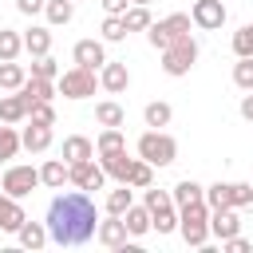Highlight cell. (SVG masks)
<instances>
[{"label": "cell", "mask_w": 253, "mask_h": 253, "mask_svg": "<svg viewBox=\"0 0 253 253\" xmlns=\"http://www.w3.org/2000/svg\"><path fill=\"white\" fill-rule=\"evenodd\" d=\"M99 229V210L87 190H67L55 194L47 206V237L55 245H83Z\"/></svg>", "instance_id": "cell-1"}, {"label": "cell", "mask_w": 253, "mask_h": 253, "mask_svg": "<svg viewBox=\"0 0 253 253\" xmlns=\"http://www.w3.org/2000/svg\"><path fill=\"white\" fill-rule=\"evenodd\" d=\"M178 233H182L186 245L206 249V241H210V206H206V202L182 206V210H178Z\"/></svg>", "instance_id": "cell-2"}, {"label": "cell", "mask_w": 253, "mask_h": 253, "mask_svg": "<svg viewBox=\"0 0 253 253\" xmlns=\"http://www.w3.org/2000/svg\"><path fill=\"white\" fill-rule=\"evenodd\" d=\"M194 63H198V40H194V36H178L170 47H162V71H166L170 79L190 75Z\"/></svg>", "instance_id": "cell-3"}, {"label": "cell", "mask_w": 253, "mask_h": 253, "mask_svg": "<svg viewBox=\"0 0 253 253\" xmlns=\"http://www.w3.org/2000/svg\"><path fill=\"white\" fill-rule=\"evenodd\" d=\"M138 158H146L150 166H170L178 158V142L166 134V130H142L138 134Z\"/></svg>", "instance_id": "cell-4"}, {"label": "cell", "mask_w": 253, "mask_h": 253, "mask_svg": "<svg viewBox=\"0 0 253 253\" xmlns=\"http://www.w3.org/2000/svg\"><path fill=\"white\" fill-rule=\"evenodd\" d=\"M190 24H194V16H186V12H170L166 20H158V24H150L146 28V40H150V47H170L178 36H190Z\"/></svg>", "instance_id": "cell-5"}, {"label": "cell", "mask_w": 253, "mask_h": 253, "mask_svg": "<svg viewBox=\"0 0 253 253\" xmlns=\"http://www.w3.org/2000/svg\"><path fill=\"white\" fill-rule=\"evenodd\" d=\"M36 186H43L36 166H8V170H4V178H0V190H4V194H12V198H28Z\"/></svg>", "instance_id": "cell-6"}, {"label": "cell", "mask_w": 253, "mask_h": 253, "mask_svg": "<svg viewBox=\"0 0 253 253\" xmlns=\"http://www.w3.org/2000/svg\"><path fill=\"white\" fill-rule=\"evenodd\" d=\"M55 87H59L67 99H87V95H95V71L75 63L71 71H63V75L55 79Z\"/></svg>", "instance_id": "cell-7"}, {"label": "cell", "mask_w": 253, "mask_h": 253, "mask_svg": "<svg viewBox=\"0 0 253 253\" xmlns=\"http://www.w3.org/2000/svg\"><path fill=\"white\" fill-rule=\"evenodd\" d=\"M190 16H194V24H198L202 32H217V28L225 24V4H221V0H194Z\"/></svg>", "instance_id": "cell-8"}, {"label": "cell", "mask_w": 253, "mask_h": 253, "mask_svg": "<svg viewBox=\"0 0 253 253\" xmlns=\"http://www.w3.org/2000/svg\"><path fill=\"white\" fill-rule=\"evenodd\" d=\"M71 182H75L79 190H103V186H107V170H103V162L87 158V162H75V166H71Z\"/></svg>", "instance_id": "cell-9"}, {"label": "cell", "mask_w": 253, "mask_h": 253, "mask_svg": "<svg viewBox=\"0 0 253 253\" xmlns=\"http://www.w3.org/2000/svg\"><path fill=\"white\" fill-rule=\"evenodd\" d=\"M95 237H99L107 249H126V237H130V229H126V221H123L119 213H107V221H99Z\"/></svg>", "instance_id": "cell-10"}, {"label": "cell", "mask_w": 253, "mask_h": 253, "mask_svg": "<svg viewBox=\"0 0 253 253\" xmlns=\"http://www.w3.org/2000/svg\"><path fill=\"white\" fill-rule=\"evenodd\" d=\"M71 59H75L79 67L99 71V67L107 63V47H103V40H79V43L71 47Z\"/></svg>", "instance_id": "cell-11"}, {"label": "cell", "mask_w": 253, "mask_h": 253, "mask_svg": "<svg viewBox=\"0 0 253 253\" xmlns=\"http://www.w3.org/2000/svg\"><path fill=\"white\" fill-rule=\"evenodd\" d=\"M99 162H103L107 178H115V182H126V186H130V170H134V162H138V158H130V154H126V146H123V150H115V154H99Z\"/></svg>", "instance_id": "cell-12"}, {"label": "cell", "mask_w": 253, "mask_h": 253, "mask_svg": "<svg viewBox=\"0 0 253 253\" xmlns=\"http://www.w3.org/2000/svg\"><path fill=\"white\" fill-rule=\"evenodd\" d=\"M210 233H213L217 241L241 233V217H237V210H233V206H225V210H210Z\"/></svg>", "instance_id": "cell-13"}, {"label": "cell", "mask_w": 253, "mask_h": 253, "mask_svg": "<svg viewBox=\"0 0 253 253\" xmlns=\"http://www.w3.org/2000/svg\"><path fill=\"white\" fill-rule=\"evenodd\" d=\"M55 79H40V75H32V79H24V87H20V95H24V103H28V111H32V103H51L55 99Z\"/></svg>", "instance_id": "cell-14"}, {"label": "cell", "mask_w": 253, "mask_h": 253, "mask_svg": "<svg viewBox=\"0 0 253 253\" xmlns=\"http://www.w3.org/2000/svg\"><path fill=\"white\" fill-rule=\"evenodd\" d=\"M24 221H28V213H24L20 198L0 194V229H4V233H20V225H24Z\"/></svg>", "instance_id": "cell-15"}, {"label": "cell", "mask_w": 253, "mask_h": 253, "mask_svg": "<svg viewBox=\"0 0 253 253\" xmlns=\"http://www.w3.org/2000/svg\"><path fill=\"white\" fill-rule=\"evenodd\" d=\"M99 83H103V91H111V95H119V91H126L130 87V71H126V63H103L99 67Z\"/></svg>", "instance_id": "cell-16"}, {"label": "cell", "mask_w": 253, "mask_h": 253, "mask_svg": "<svg viewBox=\"0 0 253 253\" xmlns=\"http://www.w3.org/2000/svg\"><path fill=\"white\" fill-rule=\"evenodd\" d=\"M40 182H43L47 190H63V186L71 182V166H67L63 158H47V162L40 166Z\"/></svg>", "instance_id": "cell-17"}, {"label": "cell", "mask_w": 253, "mask_h": 253, "mask_svg": "<svg viewBox=\"0 0 253 253\" xmlns=\"http://www.w3.org/2000/svg\"><path fill=\"white\" fill-rule=\"evenodd\" d=\"M87 158H95V142H91L87 134H71V138H63V162H67V166L87 162Z\"/></svg>", "instance_id": "cell-18"}, {"label": "cell", "mask_w": 253, "mask_h": 253, "mask_svg": "<svg viewBox=\"0 0 253 253\" xmlns=\"http://www.w3.org/2000/svg\"><path fill=\"white\" fill-rule=\"evenodd\" d=\"M16 237H20L24 249H43V245L51 241V237H47V221H24Z\"/></svg>", "instance_id": "cell-19"}, {"label": "cell", "mask_w": 253, "mask_h": 253, "mask_svg": "<svg viewBox=\"0 0 253 253\" xmlns=\"http://www.w3.org/2000/svg\"><path fill=\"white\" fill-rule=\"evenodd\" d=\"M170 194H174V206H178V210H182V206H194V202H206V186H198L194 178H182Z\"/></svg>", "instance_id": "cell-20"}, {"label": "cell", "mask_w": 253, "mask_h": 253, "mask_svg": "<svg viewBox=\"0 0 253 253\" xmlns=\"http://www.w3.org/2000/svg\"><path fill=\"white\" fill-rule=\"evenodd\" d=\"M24 150H32V154H43L47 146H51V126H40V123H32L24 134Z\"/></svg>", "instance_id": "cell-21"}, {"label": "cell", "mask_w": 253, "mask_h": 253, "mask_svg": "<svg viewBox=\"0 0 253 253\" xmlns=\"http://www.w3.org/2000/svg\"><path fill=\"white\" fill-rule=\"evenodd\" d=\"M43 16H47L51 28H63V24H71V16H75V0H47V4H43Z\"/></svg>", "instance_id": "cell-22"}, {"label": "cell", "mask_w": 253, "mask_h": 253, "mask_svg": "<svg viewBox=\"0 0 253 253\" xmlns=\"http://www.w3.org/2000/svg\"><path fill=\"white\" fill-rule=\"evenodd\" d=\"M24 51L36 59V55H47L51 51V32L47 28H32V32H24Z\"/></svg>", "instance_id": "cell-23"}, {"label": "cell", "mask_w": 253, "mask_h": 253, "mask_svg": "<svg viewBox=\"0 0 253 253\" xmlns=\"http://www.w3.org/2000/svg\"><path fill=\"white\" fill-rule=\"evenodd\" d=\"M95 123H99V126H123V123H126V111H123L115 99L95 103Z\"/></svg>", "instance_id": "cell-24"}, {"label": "cell", "mask_w": 253, "mask_h": 253, "mask_svg": "<svg viewBox=\"0 0 253 253\" xmlns=\"http://www.w3.org/2000/svg\"><path fill=\"white\" fill-rule=\"evenodd\" d=\"M142 119H146V126L162 130V126H170V119H174V107H170V103H162V99H154V103H146Z\"/></svg>", "instance_id": "cell-25"}, {"label": "cell", "mask_w": 253, "mask_h": 253, "mask_svg": "<svg viewBox=\"0 0 253 253\" xmlns=\"http://www.w3.org/2000/svg\"><path fill=\"white\" fill-rule=\"evenodd\" d=\"M123 221H126L130 237H142L146 229H154V225H150V210H146V202H142V206H130V210L123 213Z\"/></svg>", "instance_id": "cell-26"}, {"label": "cell", "mask_w": 253, "mask_h": 253, "mask_svg": "<svg viewBox=\"0 0 253 253\" xmlns=\"http://www.w3.org/2000/svg\"><path fill=\"white\" fill-rule=\"evenodd\" d=\"M20 119H28L24 95H20V91H16V95H4V99H0V123H20Z\"/></svg>", "instance_id": "cell-27"}, {"label": "cell", "mask_w": 253, "mask_h": 253, "mask_svg": "<svg viewBox=\"0 0 253 253\" xmlns=\"http://www.w3.org/2000/svg\"><path fill=\"white\" fill-rule=\"evenodd\" d=\"M123 146H126L123 126H103V134L95 138V154H115V150H123Z\"/></svg>", "instance_id": "cell-28"}, {"label": "cell", "mask_w": 253, "mask_h": 253, "mask_svg": "<svg viewBox=\"0 0 253 253\" xmlns=\"http://www.w3.org/2000/svg\"><path fill=\"white\" fill-rule=\"evenodd\" d=\"M24 79H28V75H24V67H20L16 59H0V87H4V91H20Z\"/></svg>", "instance_id": "cell-29"}, {"label": "cell", "mask_w": 253, "mask_h": 253, "mask_svg": "<svg viewBox=\"0 0 253 253\" xmlns=\"http://www.w3.org/2000/svg\"><path fill=\"white\" fill-rule=\"evenodd\" d=\"M123 24H126V32H146L154 20H150V8H146V4H130V8L123 12Z\"/></svg>", "instance_id": "cell-30"}, {"label": "cell", "mask_w": 253, "mask_h": 253, "mask_svg": "<svg viewBox=\"0 0 253 253\" xmlns=\"http://www.w3.org/2000/svg\"><path fill=\"white\" fill-rule=\"evenodd\" d=\"M103 206H107V213H119V217H123V213L134 206V198H130V186H126V182H119V190H111Z\"/></svg>", "instance_id": "cell-31"}, {"label": "cell", "mask_w": 253, "mask_h": 253, "mask_svg": "<svg viewBox=\"0 0 253 253\" xmlns=\"http://www.w3.org/2000/svg\"><path fill=\"white\" fill-rule=\"evenodd\" d=\"M150 225L158 229V233H174L178 229V206L170 202V206H158L154 213H150Z\"/></svg>", "instance_id": "cell-32"}, {"label": "cell", "mask_w": 253, "mask_h": 253, "mask_svg": "<svg viewBox=\"0 0 253 253\" xmlns=\"http://www.w3.org/2000/svg\"><path fill=\"white\" fill-rule=\"evenodd\" d=\"M20 51H24V36H20V32L0 28V59H16Z\"/></svg>", "instance_id": "cell-33"}, {"label": "cell", "mask_w": 253, "mask_h": 253, "mask_svg": "<svg viewBox=\"0 0 253 253\" xmlns=\"http://www.w3.org/2000/svg\"><path fill=\"white\" fill-rule=\"evenodd\" d=\"M233 83H237L241 91H253V55H237V63H233Z\"/></svg>", "instance_id": "cell-34"}, {"label": "cell", "mask_w": 253, "mask_h": 253, "mask_svg": "<svg viewBox=\"0 0 253 253\" xmlns=\"http://www.w3.org/2000/svg\"><path fill=\"white\" fill-rule=\"evenodd\" d=\"M146 186H154V166L146 158H138L130 170V190H146Z\"/></svg>", "instance_id": "cell-35"}, {"label": "cell", "mask_w": 253, "mask_h": 253, "mask_svg": "<svg viewBox=\"0 0 253 253\" xmlns=\"http://www.w3.org/2000/svg\"><path fill=\"white\" fill-rule=\"evenodd\" d=\"M229 206L233 210L253 206V182H229Z\"/></svg>", "instance_id": "cell-36"}, {"label": "cell", "mask_w": 253, "mask_h": 253, "mask_svg": "<svg viewBox=\"0 0 253 253\" xmlns=\"http://www.w3.org/2000/svg\"><path fill=\"white\" fill-rule=\"evenodd\" d=\"M24 146V138L12 130V126H0V162H8V158H16V150Z\"/></svg>", "instance_id": "cell-37"}, {"label": "cell", "mask_w": 253, "mask_h": 253, "mask_svg": "<svg viewBox=\"0 0 253 253\" xmlns=\"http://www.w3.org/2000/svg\"><path fill=\"white\" fill-rule=\"evenodd\" d=\"M206 206H210V210H225V206H229V182L206 186Z\"/></svg>", "instance_id": "cell-38"}, {"label": "cell", "mask_w": 253, "mask_h": 253, "mask_svg": "<svg viewBox=\"0 0 253 253\" xmlns=\"http://www.w3.org/2000/svg\"><path fill=\"white\" fill-rule=\"evenodd\" d=\"M233 55H253V20L233 32Z\"/></svg>", "instance_id": "cell-39"}, {"label": "cell", "mask_w": 253, "mask_h": 253, "mask_svg": "<svg viewBox=\"0 0 253 253\" xmlns=\"http://www.w3.org/2000/svg\"><path fill=\"white\" fill-rule=\"evenodd\" d=\"M130 32H126V24H123V16H107L103 20V40L107 43H119V40H126Z\"/></svg>", "instance_id": "cell-40"}, {"label": "cell", "mask_w": 253, "mask_h": 253, "mask_svg": "<svg viewBox=\"0 0 253 253\" xmlns=\"http://www.w3.org/2000/svg\"><path fill=\"white\" fill-rule=\"evenodd\" d=\"M32 75H40V79H59V67H55L51 55H36V59H32Z\"/></svg>", "instance_id": "cell-41"}, {"label": "cell", "mask_w": 253, "mask_h": 253, "mask_svg": "<svg viewBox=\"0 0 253 253\" xmlns=\"http://www.w3.org/2000/svg\"><path fill=\"white\" fill-rule=\"evenodd\" d=\"M28 119H32V123H40V126H55V107H51V103H32Z\"/></svg>", "instance_id": "cell-42"}, {"label": "cell", "mask_w": 253, "mask_h": 253, "mask_svg": "<svg viewBox=\"0 0 253 253\" xmlns=\"http://www.w3.org/2000/svg\"><path fill=\"white\" fill-rule=\"evenodd\" d=\"M170 202H174L170 190H154V186H146V210H150V213H154L158 206H170Z\"/></svg>", "instance_id": "cell-43"}, {"label": "cell", "mask_w": 253, "mask_h": 253, "mask_svg": "<svg viewBox=\"0 0 253 253\" xmlns=\"http://www.w3.org/2000/svg\"><path fill=\"white\" fill-rule=\"evenodd\" d=\"M99 4H103V12H107V16H123V12L130 8V0H99Z\"/></svg>", "instance_id": "cell-44"}, {"label": "cell", "mask_w": 253, "mask_h": 253, "mask_svg": "<svg viewBox=\"0 0 253 253\" xmlns=\"http://www.w3.org/2000/svg\"><path fill=\"white\" fill-rule=\"evenodd\" d=\"M43 4H47V0H16V8H20L24 16H36V12H43Z\"/></svg>", "instance_id": "cell-45"}, {"label": "cell", "mask_w": 253, "mask_h": 253, "mask_svg": "<svg viewBox=\"0 0 253 253\" xmlns=\"http://www.w3.org/2000/svg\"><path fill=\"white\" fill-rule=\"evenodd\" d=\"M241 119L253 123V91H245V99H241Z\"/></svg>", "instance_id": "cell-46"}, {"label": "cell", "mask_w": 253, "mask_h": 253, "mask_svg": "<svg viewBox=\"0 0 253 253\" xmlns=\"http://www.w3.org/2000/svg\"><path fill=\"white\" fill-rule=\"evenodd\" d=\"M130 4H146V8H150V4H154V0H130Z\"/></svg>", "instance_id": "cell-47"}, {"label": "cell", "mask_w": 253, "mask_h": 253, "mask_svg": "<svg viewBox=\"0 0 253 253\" xmlns=\"http://www.w3.org/2000/svg\"><path fill=\"white\" fill-rule=\"evenodd\" d=\"M75 4H79V0H75Z\"/></svg>", "instance_id": "cell-48"}]
</instances>
